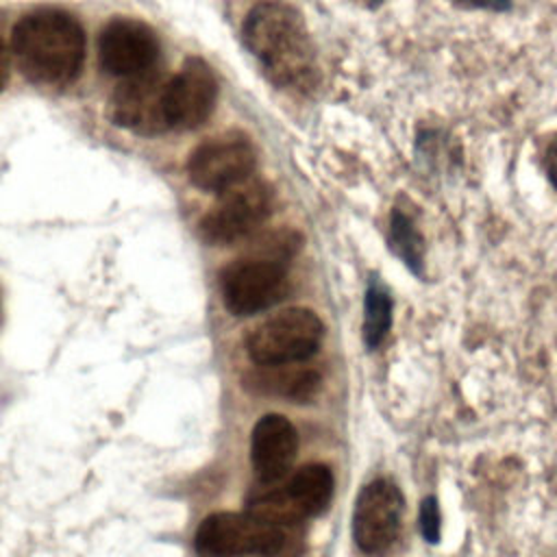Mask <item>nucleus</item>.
<instances>
[{"mask_svg": "<svg viewBox=\"0 0 557 557\" xmlns=\"http://www.w3.org/2000/svg\"><path fill=\"white\" fill-rule=\"evenodd\" d=\"M218 83L202 59H189L165 87V120L170 128H196L213 111Z\"/></svg>", "mask_w": 557, "mask_h": 557, "instance_id": "obj_12", "label": "nucleus"}, {"mask_svg": "<svg viewBox=\"0 0 557 557\" xmlns=\"http://www.w3.org/2000/svg\"><path fill=\"white\" fill-rule=\"evenodd\" d=\"M7 78H9V54H7L4 44L0 41V91H2L4 83H7Z\"/></svg>", "mask_w": 557, "mask_h": 557, "instance_id": "obj_20", "label": "nucleus"}, {"mask_svg": "<svg viewBox=\"0 0 557 557\" xmlns=\"http://www.w3.org/2000/svg\"><path fill=\"white\" fill-rule=\"evenodd\" d=\"M255 168V150L242 135H220L198 146L187 163L189 178L207 191H226L248 178Z\"/></svg>", "mask_w": 557, "mask_h": 557, "instance_id": "obj_9", "label": "nucleus"}, {"mask_svg": "<svg viewBox=\"0 0 557 557\" xmlns=\"http://www.w3.org/2000/svg\"><path fill=\"white\" fill-rule=\"evenodd\" d=\"M392 324V298L383 285L374 278L366 292V309H363V342L368 348H376Z\"/></svg>", "mask_w": 557, "mask_h": 557, "instance_id": "obj_14", "label": "nucleus"}, {"mask_svg": "<svg viewBox=\"0 0 557 557\" xmlns=\"http://www.w3.org/2000/svg\"><path fill=\"white\" fill-rule=\"evenodd\" d=\"M194 546L198 557H270L285 546V533L278 524L252 513L220 511L200 522Z\"/></svg>", "mask_w": 557, "mask_h": 557, "instance_id": "obj_5", "label": "nucleus"}, {"mask_svg": "<svg viewBox=\"0 0 557 557\" xmlns=\"http://www.w3.org/2000/svg\"><path fill=\"white\" fill-rule=\"evenodd\" d=\"M11 41L22 72L35 83H65L81 70L83 28L63 11L44 9L24 15Z\"/></svg>", "mask_w": 557, "mask_h": 557, "instance_id": "obj_1", "label": "nucleus"}, {"mask_svg": "<svg viewBox=\"0 0 557 557\" xmlns=\"http://www.w3.org/2000/svg\"><path fill=\"white\" fill-rule=\"evenodd\" d=\"M420 531L426 542H437L440 537V511L437 500L433 496H426L420 507Z\"/></svg>", "mask_w": 557, "mask_h": 557, "instance_id": "obj_17", "label": "nucleus"}, {"mask_svg": "<svg viewBox=\"0 0 557 557\" xmlns=\"http://www.w3.org/2000/svg\"><path fill=\"white\" fill-rule=\"evenodd\" d=\"M250 52L278 85H302L313 72V50L300 17L281 2H263L244 24Z\"/></svg>", "mask_w": 557, "mask_h": 557, "instance_id": "obj_2", "label": "nucleus"}, {"mask_svg": "<svg viewBox=\"0 0 557 557\" xmlns=\"http://www.w3.org/2000/svg\"><path fill=\"white\" fill-rule=\"evenodd\" d=\"M287 268L283 259L250 257L226 265L220 274V289L233 315H252L283 298Z\"/></svg>", "mask_w": 557, "mask_h": 557, "instance_id": "obj_6", "label": "nucleus"}, {"mask_svg": "<svg viewBox=\"0 0 557 557\" xmlns=\"http://www.w3.org/2000/svg\"><path fill=\"white\" fill-rule=\"evenodd\" d=\"M270 213V191L261 183H239L226 191L200 222V237L226 246L250 235Z\"/></svg>", "mask_w": 557, "mask_h": 557, "instance_id": "obj_7", "label": "nucleus"}, {"mask_svg": "<svg viewBox=\"0 0 557 557\" xmlns=\"http://www.w3.org/2000/svg\"><path fill=\"white\" fill-rule=\"evenodd\" d=\"M392 244L398 257L413 270H420L422 263V239L413 226V218L396 209L392 215Z\"/></svg>", "mask_w": 557, "mask_h": 557, "instance_id": "obj_16", "label": "nucleus"}, {"mask_svg": "<svg viewBox=\"0 0 557 557\" xmlns=\"http://www.w3.org/2000/svg\"><path fill=\"white\" fill-rule=\"evenodd\" d=\"M322 335L324 326L311 309L289 307L248 333L246 352L263 368L289 366L309 359L318 350Z\"/></svg>", "mask_w": 557, "mask_h": 557, "instance_id": "obj_3", "label": "nucleus"}, {"mask_svg": "<svg viewBox=\"0 0 557 557\" xmlns=\"http://www.w3.org/2000/svg\"><path fill=\"white\" fill-rule=\"evenodd\" d=\"M98 57L107 74L133 78L154 67L159 39L137 20H115L100 35Z\"/></svg>", "mask_w": 557, "mask_h": 557, "instance_id": "obj_11", "label": "nucleus"}, {"mask_svg": "<svg viewBox=\"0 0 557 557\" xmlns=\"http://www.w3.org/2000/svg\"><path fill=\"white\" fill-rule=\"evenodd\" d=\"M168 76L159 70H148L126 78L109 100V115L115 124L141 135H157L168 126L165 120V87Z\"/></svg>", "mask_w": 557, "mask_h": 557, "instance_id": "obj_10", "label": "nucleus"}, {"mask_svg": "<svg viewBox=\"0 0 557 557\" xmlns=\"http://www.w3.org/2000/svg\"><path fill=\"white\" fill-rule=\"evenodd\" d=\"M298 453V433L281 413L263 416L250 433V463L257 479L278 483L292 468Z\"/></svg>", "mask_w": 557, "mask_h": 557, "instance_id": "obj_13", "label": "nucleus"}, {"mask_svg": "<svg viewBox=\"0 0 557 557\" xmlns=\"http://www.w3.org/2000/svg\"><path fill=\"white\" fill-rule=\"evenodd\" d=\"M255 387L265 392H276L298 403L307 400L320 387V374L315 370H292V372H276L255 376Z\"/></svg>", "mask_w": 557, "mask_h": 557, "instance_id": "obj_15", "label": "nucleus"}, {"mask_svg": "<svg viewBox=\"0 0 557 557\" xmlns=\"http://www.w3.org/2000/svg\"><path fill=\"white\" fill-rule=\"evenodd\" d=\"M403 494L385 479L368 483L352 513V537L361 553L381 555L385 553L400 531Z\"/></svg>", "mask_w": 557, "mask_h": 557, "instance_id": "obj_8", "label": "nucleus"}, {"mask_svg": "<svg viewBox=\"0 0 557 557\" xmlns=\"http://www.w3.org/2000/svg\"><path fill=\"white\" fill-rule=\"evenodd\" d=\"M453 2L470 9H492V11H505L511 7V0H453Z\"/></svg>", "mask_w": 557, "mask_h": 557, "instance_id": "obj_18", "label": "nucleus"}, {"mask_svg": "<svg viewBox=\"0 0 557 557\" xmlns=\"http://www.w3.org/2000/svg\"><path fill=\"white\" fill-rule=\"evenodd\" d=\"M544 168H546V174H548L550 183H553L555 189H557V137H555V139L548 144V148H546Z\"/></svg>", "mask_w": 557, "mask_h": 557, "instance_id": "obj_19", "label": "nucleus"}, {"mask_svg": "<svg viewBox=\"0 0 557 557\" xmlns=\"http://www.w3.org/2000/svg\"><path fill=\"white\" fill-rule=\"evenodd\" d=\"M331 496V470L324 463H307L285 483H268L263 492H257L248 503V513L278 527L294 524L324 511Z\"/></svg>", "mask_w": 557, "mask_h": 557, "instance_id": "obj_4", "label": "nucleus"}]
</instances>
